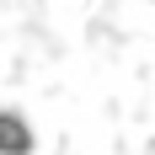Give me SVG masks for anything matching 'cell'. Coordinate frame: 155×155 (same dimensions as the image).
I'll use <instances>...</instances> for the list:
<instances>
[{"label":"cell","instance_id":"1","mask_svg":"<svg viewBox=\"0 0 155 155\" xmlns=\"http://www.w3.org/2000/svg\"><path fill=\"white\" fill-rule=\"evenodd\" d=\"M32 150V128L16 112H0V155H27Z\"/></svg>","mask_w":155,"mask_h":155}]
</instances>
